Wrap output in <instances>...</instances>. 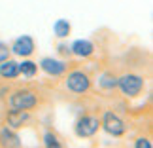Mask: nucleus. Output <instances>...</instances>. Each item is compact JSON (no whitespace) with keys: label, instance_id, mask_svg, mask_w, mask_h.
I'll return each instance as SVG.
<instances>
[{"label":"nucleus","instance_id":"nucleus-1","mask_svg":"<svg viewBox=\"0 0 153 148\" xmlns=\"http://www.w3.org/2000/svg\"><path fill=\"white\" fill-rule=\"evenodd\" d=\"M8 104L10 108H15V110H32L40 104V99L36 95V91L21 87V89H15L8 97Z\"/></svg>","mask_w":153,"mask_h":148},{"label":"nucleus","instance_id":"nucleus-2","mask_svg":"<svg viewBox=\"0 0 153 148\" xmlns=\"http://www.w3.org/2000/svg\"><path fill=\"white\" fill-rule=\"evenodd\" d=\"M117 87L121 89V93L125 97H138L140 93L144 91V87H146V82L144 78L140 74H134V72H127V74H123L117 78Z\"/></svg>","mask_w":153,"mask_h":148},{"label":"nucleus","instance_id":"nucleus-3","mask_svg":"<svg viewBox=\"0 0 153 148\" xmlns=\"http://www.w3.org/2000/svg\"><path fill=\"white\" fill-rule=\"evenodd\" d=\"M64 87L70 93H76V95H83L91 89V76L83 72V70H72L68 72V76L64 78Z\"/></svg>","mask_w":153,"mask_h":148},{"label":"nucleus","instance_id":"nucleus-4","mask_svg":"<svg viewBox=\"0 0 153 148\" xmlns=\"http://www.w3.org/2000/svg\"><path fill=\"white\" fill-rule=\"evenodd\" d=\"M98 127H100V120H98V118L91 116V114H83L76 122L74 133L78 135L79 139H87V137H93V135L98 131Z\"/></svg>","mask_w":153,"mask_h":148},{"label":"nucleus","instance_id":"nucleus-5","mask_svg":"<svg viewBox=\"0 0 153 148\" xmlns=\"http://www.w3.org/2000/svg\"><path fill=\"white\" fill-rule=\"evenodd\" d=\"M100 125L108 135H111V137H121V135L127 133V123L117 114H114V112H104Z\"/></svg>","mask_w":153,"mask_h":148},{"label":"nucleus","instance_id":"nucleus-6","mask_svg":"<svg viewBox=\"0 0 153 148\" xmlns=\"http://www.w3.org/2000/svg\"><path fill=\"white\" fill-rule=\"evenodd\" d=\"M11 53H15V55H19V57H30L34 50H36V46H34V40L30 36H19V38H15V42L11 44Z\"/></svg>","mask_w":153,"mask_h":148},{"label":"nucleus","instance_id":"nucleus-7","mask_svg":"<svg viewBox=\"0 0 153 148\" xmlns=\"http://www.w3.org/2000/svg\"><path fill=\"white\" fill-rule=\"evenodd\" d=\"M28 122H30V114H28V110H15V108H11V110L6 112V123H8V127H11V129L25 127Z\"/></svg>","mask_w":153,"mask_h":148},{"label":"nucleus","instance_id":"nucleus-8","mask_svg":"<svg viewBox=\"0 0 153 148\" xmlns=\"http://www.w3.org/2000/svg\"><path fill=\"white\" fill-rule=\"evenodd\" d=\"M40 67H42V70H44L48 76H62V74L68 70V65H66V63L57 61V59H51V57L42 59Z\"/></svg>","mask_w":153,"mask_h":148},{"label":"nucleus","instance_id":"nucleus-9","mask_svg":"<svg viewBox=\"0 0 153 148\" xmlns=\"http://www.w3.org/2000/svg\"><path fill=\"white\" fill-rule=\"evenodd\" d=\"M0 144L4 148H21V140L15 135V129L4 125L0 129Z\"/></svg>","mask_w":153,"mask_h":148},{"label":"nucleus","instance_id":"nucleus-10","mask_svg":"<svg viewBox=\"0 0 153 148\" xmlns=\"http://www.w3.org/2000/svg\"><path fill=\"white\" fill-rule=\"evenodd\" d=\"M17 76H19V63L11 61V59H6V61L0 63V78L15 80Z\"/></svg>","mask_w":153,"mask_h":148},{"label":"nucleus","instance_id":"nucleus-11","mask_svg":"<svg viewBox=\"0 0 153 148\" xmlns=\"http://www.w3.org/2000/svg\"><path fill=\"white\" fill-rule=\"evenodd\" d=\"M70 50L78 57H91L93 53H95V46H93V42H89V40H76Z\"/></svg>","mask_w":153,"mask_h":148},{"label":"nucleus","instance_id":"nucleus-12","mask_svg":"<svg viewBox=\"0 0 153 148\" xmlns=\"http://www.w3.org/2000/svg\"><path fill=\"white\" fill-rule=\"evenodd\" d=\"M98 86H100L102 89H106V91H114L117 87V78L114 74L106 72V74H102L100 78H98Z\"/></svg>","mask_w":153,"mask_h":148},{"label":"nucleus","instance_id":"nucleus-13","mask_svg":"<svg viewBox=\"0 0 153 148\" xmlns=\"http://www.w3.org/2000/svg\"><path fill=\"white\" fill-rule=\"evenodd\" d=\"M53 31H55V34L59 38H66L70 31H72V27H70V23L66 19H57L55 25H53Z\"/></svg>","mask_w":153,"mask_h":148},{"label":"nucleus","instance_id":"nucleus-14","mask_svg":"<svg viewBox=\"0 0 153 148\" xmlns=\"http://www.w3.org/2000/svg\"><path fill=\"white\" fill-rule=\"evenodd\" d=\"M44 146L45 148H64L62 146V143H61V139L57 137V133L55 131H45V135H44Z\"/></svg>","mask_w":153,"mask_h":148},{"label":"nucleus","instance_id":"nucleus-15","mask_svg":"<svg viewBox=\"0 0 153 148\" xmlns=\"http://www.w3.org/2000/svg\"><path fill=\"white\" fill-rule=\"evenodd\" d=\"M36 72H38V65L32 63V61H23L19 65V74L27 76V78H34Z\"/></svg>","mask_w":153,"mask_h":148},{"label":"nucleus","instance_id":"nucleus-16","mask_svg":"<svg viewBox=\"0 0 153 148\" xmlns=\"http://www.w3.org/2000/svg\"><path fill=\"white\" fill-rule=\"evenodd\" d=\"M10 53H11L10 46H8V44H4V42H0V63L6 61V59H10Z\"/></svg>","mask_w":153,"mask_h":148},{"label":"nucleus","instance_id":"nucleus-17","mask_svg":"<svg viewBox=\"0 0 153 148\" xmlns=\"http://www.w3.org/2000/svg\"><path fill=\"white\" fill-rule=\"evenodd\" d=\"M134 148H153V146H151V140L149 139L140 137V139H136V143H134Z\"/></svg>","mask_w":153,"mask_h":148},{"label":"nucleus","instance_id":"nucleus-18","mask_svg":"<svg viewBox=\"0 0 153 148\" xmlns=\"http://www.w3.org/2000/svg\"><path fill=\"white\" fill-rule=\"evenodd\" d=\"M59 53H61V55H66V57H70V55H72V50H70L68 48V46H59Z\"/></svg>","mask_w":153,"mask_h":148}]
</instances>
